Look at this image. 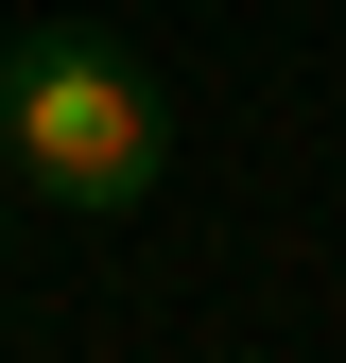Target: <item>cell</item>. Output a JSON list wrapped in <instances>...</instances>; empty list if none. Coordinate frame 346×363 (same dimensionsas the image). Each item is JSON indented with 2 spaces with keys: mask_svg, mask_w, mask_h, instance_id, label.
I'll list each match as a JSON object with an SVG mask.
<instances>
[{
  "mask_svg": "<svg viewBox=\"0 0 346 363\" xmlns=\"http://www.w3.org/2000/svg\"><path fill=\"white\" fill-rule=\"evenodd\" d=\"M0 173L18 191H52L86 225H121V208H156V173H173V104H156V69L121 52V35H0Z\"/></svg>",
  "mask_w": 346,
  "mask_h": 363,
  "instance_id": "obj_1",
  "label": "cell"
},
{
  "mask_svg": "<svg viewBox=\"0 0 346 363\" xmlns=\"http://www.w3.org/2000/svg\"><path fill=\"white\" fill-rule=\"evenodd\" d=\"M0 208H18V173H0Z\"/></svg>",
  "mask_w": 346,
  "mask_h": 363,
  "instance_id": "obj_2",
  "label": "cell"
}]
</instances>
